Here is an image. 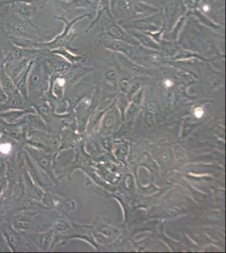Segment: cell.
<instances>
[{"label": "cell", "instance_id": "8", "mask_svg": "<svg viewBox=\"0 0 226 253\" xmlns=\"http://www.w3.org/2000/svg\"><path fill=\"white\" fill-rule=\"evenodd\" d=\"M165 84H166V86L167 87L172 86V81H169V80H168V81H165Z\"/></svg>", "mask_w": 226, "mask_h": 253}, {"label": "cell", "instance_id": "4", "mask_svg": "<svg viewBox=\"0 0 226 253\" xmlns=\"http://www.w3.org/2000/svg\"><path fill=\"white\" fill-rule=\"evenodd\" d=\"M24 115H26V111L22 109L6 110L0 112V118L9 124H17L22 119Z\"/></svg>", "mask_w": 226, "mask_h": 253}, {"label": "cell", "instance_id": "6", "mask_svg": "<svg viewBox=\"0 0 226 253\" xmlns=\"http://www.w3.org/2000/svg\"><path fill=\"white\" fill-rule=\"evenodd\" d=\"M203 109L202 107H198V108H196L194 111V115L196 118H201L203 117Z\"/></svg>", "mask_w": 226, "mask_h": 253}, {"label": "cell", "instance_id": "9", "mask_svg": "<svg viewBox=\"0 0 226 253\" xmlns=\"http://www.w3.org/2000/svg\"><path fill=\"white\" fill-rule=\"evenodd\" d=\"M3 182H2V181H0V195L2 194L3 193Z\"/></svg>", "mask_w": 226, "mask_h": 253}, {"label": "cell", "instance_id": "3", "mask_svg": "<svg viewBox=\"0 0 226 253\" xmlns=\"http://www.w3.org/2000/svg\"><path fill=\"white\" fill-rule=\"evenodd\" d=\"M0 88L6 97H9L17 90L14 81L6 74L3 64L0 67Z\"/></svg>", "mask_w": 226, "mask_h": 253}, {"label": "cell", "instance_id": "1", "mask_svg": "<svg viewBox=\"0 0 226 253\" xmlns=\"http://www.w3.org/2000/svg\"><path fill=\"white\" fill-rule=\"evenodd\" d=\"M1 233L5 240L9 248L13 252L22 251L23 248V237L22 232L12 227L11 224H4L1 229Z\"/></svg>", "mask_w": 226, "mask_h": 253}, {"label": "cell", "instance_id": "2", "mask_svg": "<svg viewBox=\"0 0 226 253\" xmlns=\"http://www.w3.org/2000/svg\"><path fill=\"white\" fill-rule=\"evenodd\" d=\"M31 62L27 58H20L10 63H3V69L15 84L28 69Z\"/></svg>", "mask_w": 226, "mask_h": 253}, {"label": "cell", "instance_id": "5", "mask_svg": "<svg viewBox=\"0 0 226 253\" xmlns=\"http://www.w3.org/2000/svg\"><path fill=\"white\" fill-rule=\"evenodd\" d=\"M24 103H25V98L20 95L18 90H16L13 95L7 97L3 104V107L6 108V110L22 109Z\"/></svg>", "mask_w": 226, "mask_h": 253}, {"label": "cell", "instance_id": "10", "mask_svg": "<svg viewBox=\"0 0 226 253\" xmlns=\"http://www.w3.org/2000/svg\"><path fill=\"white\" fill-rule=\"evenodd\" d=\"M209 6H208V5L203 6V10H205V11H208V10H209Z\"/></svg>", "mask_w": 226, "mask_h": 253}, {"label": "cell", "instance_id": "7", "mask_svg": "<svg viewBox=\"0 0 226 253\" xmlns=\"http://www.w3.org/2000/svg\"><path fill=\"white\" fill-rule=\"evenodd\" d=\"M56 83H57V85H59V86L62 87L64 85V84H65V81H64L63 79L58 78L57 79Z\"/></svg>", "mask_w": 226, "mask_h": 253}]
</instances>
